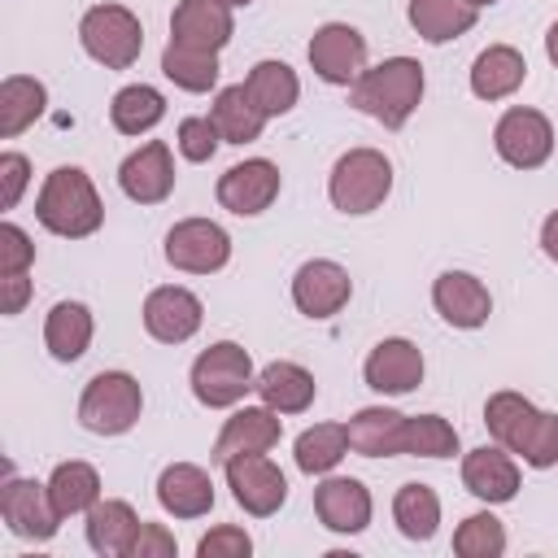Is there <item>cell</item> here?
<instances>
[{"mask_svg":"<svg viewBox=\"0 0 558 558\" xmlns=\"http://www.w3.org/2000/svg\"><path fill=\"white\" fill-rule=\"evenodd\" d=\"M423 65L414 57H388L379 65H366L362 78L349 87V105L362 109L366 118H375L388 131H401L410 122V113L423 100Z\"/></svg>","mask_w":558,"mask_h":558,"instance_id":"1","label":"cell"},{"mask_svg":"<svg viewBox=\"0 0 558 558\" xmlns=\"http://www.w3.org/2000/svg\"><path fill=\"white\" fill-rule=\"evenodd\" d=\"M35 218L44 231H52L61 240H83V235L100 231L105 205H100L92 174L78 166H57L35 196Z\"/></svg>","mask_w":558,"mask_h":558,"instance_id":"2","label":"cell"},{"mask_svg":"<svg viewBox=\"0 0 558 558\" xmlns=\"http://www.w3.org/2000/svg\"><path fill=\"white\" fill-rule=\"evenodd\" d=\"M392 192V161L379 148H349L331 174H327V196L340 214H375Z\"/></svg>","mask_w":558,"mask_h":558,"instance_id":"3","label":"cell"},{"mask_svg":"<svg viewBox=\"0 0 558 558\" xmlns=\"http://www.w3.org/2000/svg\"><path fill=\"white\" fill-rule=\"evenodd\" d=\"M187 384H192V397H196L201 405H209V410H231V405H240L244 392L257 384V371H253V357H248L244 344L218 340V344H209V349L196 353Z\"/></svg>","mask_w":558,"mask_h":558,"instance_id":"4","label":"cell"},{"mask_svg":"<svg viewBox=\"0 0 558 558\" xmlns=\"http://www.w3.org/2000/svg\"><path fill=\"white\" fill-rule=\"evenodd\" d=\"M83 52L105 70H131L144 52V26L126 4H92L78 22Z\"/></svg>","mask_w":558,"mask_h":558,"instance_id":"5","label":"cell"},{"mask_svg":"<svg viewBox=\"0 0 558 558\" xmlns=\"http://www.w3.org/2000/svg\"><path fill=\"white\" fill-rule=\"evenodd\" d=\"M140 414H144V392H140V379L126 371L92 375L78 397V423L96 436H122L140 423Z\"/></svg>","mask_w":558,"mask_h":558,"instance_id":"6","label":"cell"},{"mask_svg":"<svg viewBox=\"0 0 558 558\" xmlns=\"http://www.w3.org/2000/svg\"><path fill=\"white\" fill-rule=\"evenodd\" d=\"M493 148L506 166L514 170H536L549 161L554 153V126L541 109H527V105H514L497 118L493 126Z\"/></svg>","mask_w":558,"mask_h":558,"instance_id":"7","label":"cell"},{"mask_svg":"<svg viewBox=\"0 0 558 558\" xmlns=\"http://www.w3.org/2000/svg\"><path fill=\"white\" fill-rule=\"evenodd\" d=\"M166 262L183 275H214L231 262V235L214 218H183L166 231Z\"/></svg>","mask_w":558,"mask_h":558,"instance_id":"8","label":"cell"},{"mask_svg":"<svg viewBox=\"0 0 558 558\" xmlns=\"http://www.w3.org/2000/svg\"><path fill=\"white\" fill-rule=\"evenodd\" d=\"M222 471H227V488H231L235 506L253 519H270L288 501V480L266 453H240V458L222 462Z\"/></svg>","mask_w":558,"mask_h":558,"instance_id":"9","label":"cell"},{"mask_svg":"<svg viewBox=\"0 0 558 558\" xmlns=\"http://www.w3.org/2000/svg\"><path fill=\"white\" fill-rule=\"evenodd\" d=\"M310 70L331 87H353L366 70V39L349 22H323L310 39Z\"/></svg>","mask_w":558,"mask_h":558,"instance_id":"10","label":"cell"},{"mask_svg":"<svg viewBox=\"0 0 558 558\" xmlns=\"http://www.w3.org/2000/svg\"><path fill=\"white\" fill-rule=\"evenodd\" d=\"M0 519L9 523L13 536H26V541H52L57 527H61V514L48 497V480H17L9 475L0 484Z\"/></svg>","mask_w":558,"mask_h":558,"instance_id":"11","label":"cell"},{"mask_svg":"<svg viewBox=\"0 0 558 558\" xmlns=\"http://www.w3.org/2000/svg\"><path fill=\"white\" fill-rule=\"evenodd\" d=\"M349 296H353V279L331 257L301 262L296 275H292V305L305 318H331V314H340L349 305Z\"/></svg>","mask_w":558,"mask_h":558,"instance_id":"12","label":"cell"},{"mask_svg":"<svg viewBox=\"0 0 558 558\" xmlns=\"http://www.w3.org/2000/svg\"><path fill=\"white\" fill-rule=\"evenodd\" d=\"M283 179H279V166L266 161V157H248V161H235L222 179H218V205L240 214V218H257L262 209L275 205Z\"/></svg>","mask_w":558,"mask_h":558,"instance_id":"13","label":"cell"},{"mask_svg":"<svg viewBox=\"0 0 558 558\" xmlns=\"http://www.w3.org/2000/svg\"><path fill=\"white\" fill-rule=\"evenodd\" d=\"M201 318H205V305L196 292L179 288V283H161L144 296V331L161 344H183L201 331Z\"/></svg>","mask_w":558,"mask_h":558,"instance_id":"14","label":"cell"},{"mask_svg":"<svg viewBox=\"0 0 558 558\" xmlns=\"http://www.w3.org/2000/svg\"><path fill=\"white\" fill-rule=\"evenodd\" d=\"M118 187L135 205H161L174 192V157L161 140L140 144L122 166H118Z\"/></svg>","mask_w":558,"mask_h":558,"instance_id":"15","label":"cell"},{"mask_svg":"<svg viewBox=\"0 0 558 558\" xmlns=\"http://www.w3.org/2000/svg\"><path fill=\"white\" fill-rule=\"evenodd\" d=\"M362 379H366V388L388 392V397L414 392V388L423 384V353H418V344L405 340V336L379 340V344L366 353V362H362Z\"/></svg>","mask_w":558,"mask_h":558,"instance_id":"16","label":"cell"},{"mask_svg":"<svg viewBox=\"0 0 558 558\" xmlns=\"http://www.w3.org/2000/svg\"><path fill=\"white\" fill-rule=\"evenodd\" d=\"M432 305H436V314H440L449 327H458V331H475V327H484L488 314H493V296H488L484 279H475L471 270H445V275H436V283H432Z\"/></svg>","mask_w":558,"mask_h":558,"instance_id":"17","label":"cell"},{"mask_svg":"<svg viewBox=\"0 0 558 558\" xmlns=\"http://www.w3.org/2000/svg\"><path fill=\"white\" fill-rule=\"evenodd\" d=\"M279 436H283L279 410H270V405H240V410L222 423V432H218L209 458L222 466V462H231V458H240V453H270V449L279 445Z\"/></svg>","mask_w":558,"mask_h":558,"instance_id":"18","label":"cell"},{"mask_svg":"<svg viewBox=\"0 0 558 558\" xmlns=\"http://www.w3.org/2000/svg\"><path fill=\"white\" fill-rule=\"evenodd\" d=\"M371 493L362 480L353 475H327L318 488H314V514L323 519L327 532H340V536H353L371 523Z\"/></svg>","mask_w":558,"mask_h":558,"instance_id":"19","label":"cell"},{"mask_svg":"<svg viewBox=\"0 0 558 558\" xmlns=\"http://www.w3.org/2000/svg\"><path fill=\"white\" fill-rule=\"evenodd\" d=\"M235 35V17L222 0H179L170 13V39L205 52H222Z\"/></svg>","mask_w":558,"mask_h":558,"instance_id":"20","label":"cell"},{"mask_svg":"<svg viewBox=\"0 0 558 558\" xmlns=\"http://www.w3.org/2000/svg\"><path fill=\"white\" fill-rule=\"evenodd\" d=\"M462 484H466L471 497H480L488 506H501L519 493V462L501 445H480L462 458Z\"/></svg>","mask_w":558,"mask_h":558,"instance_id":"21","label":"cell"},{"mask_svg":"<svg viewBox=\"0 0 558 558\" xmlns=\"http://www.w3.org/2000/svg\"><path fill=\"white\" fill-rule=\"evenodd\" d=\"M157 501L174 519H201L214 510V480L196 462H170L157 475Z\"/></svg>","mask_w":558,"mask_h":558,"instance_id":"22","label":"cell"},{"mask_svg":"<svg viewBox=\"0 0 558 558\" xmlns=\"http://www.w3.org/2000/svg\"><path fill=\"white\" fill-rule=\"evenodd\" d=\"M140 523H144V519L131 510V501H122V497H100V501L87 510V545H92L100 558H131V545H135Z\"/></svg>","mask_w":558,"mask_h":558,"instance_id":"23","label":"cell"},{"mask_svg":"<svg viewBox=\"0 0 558 558\" xmlns=\"http://www.w3.org/2000/svg\"><path fill=\"white\" fill-rule=\"evenodd\" d=\"M349 449L362 458H392L405 453V414L388 405H366L349 423Z\"/></svg>","mask_w":558,"mask_h":558,"instance_id":"24","label":"cell"},{"mask_svg":"<svg viewBox=\"0 0 558 558\" xmlns=\"http://www.w3.org/2000/svg\"><path fill=\"white\" fill-rule=\"evenodd\" d=\"M523 78H527V61L510 44H493L471 61V92L480 100H506L523 87Z\"/></svg>","mask_w":558,"mask_h":558,"instance_id":"25","label":"cell"},{"mask_svg":"<svg viewBox=\"0 0 558 558\" xmlns=\"http://www.w3.org/2000/svg\"><path fill=\"white\" fill-rule=\"evenodd\" d=\"M253 392L262 397V405H270V410H279V414H301V410L314 405L318 384H314V375H310L305 366H296V362H270V366L257 371Z\"/></svg>","mask_w":558,"mask_h":558,"instance_id":"26","label":"cell"},{"mask_svg":"<svg viewBox=\"0 0 558 558\" xmlns=\"http://www.w3.org/2000/svg\"><path fill=\"white\" fill-rule=\"evenodd\" d=\"M209 118H214L222 144H253V140H262V126H266V113L257 109V100L248 96L244 83L218 87V96L209 105Z\"/></svg>","mask_w":558,"mask_h":558,"instance_id":"27","label":"cell"},{"mask_svg":"<svg viewBox=\"0 0 558 558\" xmlns=\"http://www.w3.org/2000/svg\"><path fill=\"white\" fill-rule=\"evenodd\" d=\"M92 331H96V323L83 301H57L44 318V344L57 362H78L92 344Z\"/></svg>","mask_w":558,"mask_h":558,"instance_id":"28","label":"cell"},{"mask_svg":"<svg viewBox=\"0 0 558 558\" xmlns=\"http://www.w3.org/2000/svg\"><path fill=\"white\" fill-rule=\"evenodd\" d=\"M405 17H410V26H414L418 39L449 44V39H458V35H466L475 26L480 9L466 4V0H410Z\"/></svg>","mask_w":558,"mask_h":558,"instance_id":"29","label":"cell"},{"mask_svg":"<svg viewBox=\"0 0 558 558\" xmlns=\"http://www.w3.org/2000/svg\"><path fill=\"white\" fill-rule=\"evenodd\" d=\"M536 414H541V410H536L523 392L501 388V392H493L488 405H484V427H488V436H493L501 449L519 453L523 440H527V432H532V423H536Z\"/></svg>","mask_w":558,"mask_h":558,"instance_id":"30","label":"cell"},{"mask_svg":"<svg viewBox=\"0 0 558 558\" xmlns=\"http://www.w3.org/2000/svg\"><path fill=\"white\" fill-rule=\"evenodd\" d=\"M244 87H248V96L257 100V109H262L266 118H283V113L296 105V96H301L296 70H292L288 61H275V57L257 61V65L248 70Z\"/></svg>","mask_w":558,"mask_h":558,"instance_id":"31","label":"cell"},{"mask_svg":"<svg viewBox=\"0 0 558 558\" xmlns=\"http://www.w3.org/2000/svg\"><path fill=\"white\" fill-rule=\"evenodd\" d=\"M44 109H48V87L31 74H9L0 83V140H13L26 126H35Z\"/></svg>","mask_w":558,"mask_h":558,"instance_id":"32","label":"cell"},{"mask_svg":"<svg viewBox=\"0 0 558 558\" xmlns=\"http://www.w3.org/2000/svg\"><path fill=\"white\" fill-rule=\"evenodd\" d=\"M48 497H52V506H57L61 519L87 514L100 501V475H96V466L92 462H61V466H52Z\"/></svg>","mask_w":558,"mask_h":558,"instance_id":"33","label":"cell"},{"mask_svg":"<svg viewBox=\"0 0 558 558\" xmlns=\"http://www.w3.org/2000/svg\"><path fill=\"white\" fill-rule=\"evenodd\" d=\"M166 118V96L148 83H131L109 100V122L122 135H148Z\"/></svg>","mask_w":558,"mask_h":558,"instance_id":"34","label":"cell"},{"mask_svg":"<svg viewBox=\"0 0 558 558\" xmlns=\"http://www.w3.org/2000/svg\"><path fill=\"white\" fill-rule=\"evenodd\" d=\"M349 453V427L344 423H314L296 436L292 458L305 475H327L340 466V458Z\"/></svg>","mask_w":558,"mask_h":558,"instance_id":"35","label":"cell"},{"mask_svg":"<svg viewBox=\"0 0 558 558\" xmlns=\"http://www.w3.org/2000/svg\"><path fill=\"white\" fill-rule=\"evenodd\" d=\"M392 519H397V532L405 541H432L436 527H440V497L436 488L427 484H401L397 497H392Z\"/></svg>","mask_w":558,"mask_h":558,"instance_id":"36","label":"cell"},{"mask_svg":"<svg viewBox=\"0 0 558 558\" xmlns=\"http://www.w3.org/2000/svg\"><path fill=\"white\" fill-rule=\"evenodd\" d=\"M161 74L183 87V92H214L218 87V52H205V48H187V44H166L161 48Z\"/></svg>","mask_w":558,"mask_h":558,"instance_id":"37","label":"cell"},{"mask_svg":"<svg viewBox=\"0 0 558 558\" xmlns=\"http://www.w3.org/2000/svg\"><path fill=\"white\" fill-rule=\"evenodd\" d=\"M405 453L414 458H453L458 432L440 414H405Z\"/></svg>","mask_w":558,"mask_h":558,"instance_id":"38","label":"cell"},{"mask_svg":"<svg viewBox=\"0 0 558 558\" xmlns=\"http://www.w3.org/2000/svg\"><path fill=\"white\" fill-rule=\"evenodd\" d=\"M453 554L462 558H501L506 554V527L497 514L480 510V514H466L453 532Z\"/></svg>","mask_w":558,"mask_h":558,"instance_id":"39","label":"cell"},{"mask_svg":"<svg viewBox=\"0 0 558 558\" xmlns=\"http://www.w3.org/2000/svg\"><path fill=\"white\" fill-rule=\"evenodd\" d=\"M519 458H523L527 466H536V471L558 466V414H545V410L536 414V423H532V432H527Z\"/></svg>","mask_w":558,"mask_h":558,"instance_id":"40","label":"cell"},{"mask_svg":"<svg viewBox=\"0 0 558 558\" xmlns=\"http://www.w3.org/2000/svg\"><path fill=\"white\" fill-rule=\"evenodd\" d=\"M174 144H179V153H183L187 161H196V166H201V161H209V157L218 153L222 135H218L214 118H183V122H179Z\"/></svg>","mask_w":558,"mask_h":558,"instance_id":"41","label":"cell"},{"mask_svg":"<svg viewBox=\"0 0 558 558\" xmlns=\"http://www.w3.org/2000/svg\"><path fill=\"white\" fill-rule=\"evenodd\" d=\"M196 554L201 558H248L253 554V536L244 527H235V523H218L214 532L201 536Z\"/></svg>","mask_w":558,"mask_h":558,"instance_id":"42","label":"cell"},{"mask_svg":"<svg viewBox=\"0 0 558 558\" xmlns=\"http://www.w3.org/2000/svg\"><path fill=\"white\" fill-rule=\"evenodd\" d=\"M35 262V244L17 222H0V275H22Z\"/></svg>","mask_w":558,"mask_h":558,"instance_id":"43","label":"cell"},{"mask_svg":"<svg viewBox=\"0 0 558 558\" xmlns=\"http://www.w3.org/2000/svg\"><path fill=\"white\" fill-rule=\"evenodd\" d=\"M31 183V161L22 153H0V205L13 209Z\"/></svg>","mask_w":558,"mask_h":558,"instance_id":"44","label":"cell"},{"mask_svg":"<svg viewBox=\"0 0 558 558\" xmlns=\"http://www.w3.org/2000/svg\"><path fill=\"white\" fill-rule=\"evenodd\" d=\"M131 558H174V536L161 523H140Z\"/></svg>","mask_w":558,"mask_h":558,"instance_id":"45","label":"cell"},{"mask_svg":"<svg viewBox=\"0 0 558 558\" xmlns=\"http://www.w3.org/2000/svg\"><path fill=\"white\" fill-rule=\"evenodd\" d=\"M26 301H31V279H26V270L22 275H0V314H22L26 310Z\"/></svg>","mask_w":558,"mask_h":558,"instance_id":"46","label":"cell"},{"mask_svg":"<svg viewBox=\"0 0 558 558\" xmlns=\"http://www.w3.org/2000/svg\"><path fill=\"white\" fill-rule=\"evenodd\" d=\"M541 248H545V257H549V262H558V209L541 222Z\"/></svg>","mask_w":558,"mask_h":558,"instance_id":"47","label":"cell"},{"mask_svg":"<svg viewBox=\"0 0 558 558\" xmlns=\"http://www.w3.org/2000/svg\"><path fill=\"white\" fill-rule=\"evenodd\" d=\"M545 57L554 61V70H558V22L545 31Z\"/></svg>","mask_w":558,"mask_h":558,"instance_id":"48","label":"cell"},{"mask_svg":"<svg viewBox=\"0 0 558 558\" xmlns=\"http://www.w3.org/2000/svg\"><path fill=\"white\" fill-rule=\"evenodd\" d=\"M222 4H227V9H248L253 0H222Z\"/></svg>","mask_w":558,"mask_h":558,"instance_id":"49","label":"cell"},{"mask_svg":"<svg viewBox=\"0 0 558 558\" xmlns=\"http://www.w3.org/2000/svg\"><path fill=\"white\" fill-rule=\"evenodd\" d=\"M466 4H475V9H488V4H497V0H466Z\"/></svg>","mask_w":558,"mask_h":558,"instance_id":"50","label":"cell"}]
</instances>
